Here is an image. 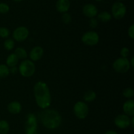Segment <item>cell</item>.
Segmentation results:
<instances>
[{
  "mask_svg": "<svg viewBox=\"0 0 134 134\" xmlns=\"http://www.w3.org/2000/svg\"><path fill=\"white\" fill-rule=\"evenodd\" d=\"M34 94L35 102L39 107L42 109H48L51 106V92L47 83L43 81H38L34 86Z\"/></svg>",
  "mask_w": 134,
  "mask_h": 134,
  "instance_id": "cell-1",
  "label": "cell"
},
{
  "mask_svg": "<svg viewBox=\"0 0 134 134\" xmlns=\"http://www.w3.org/2000/svg\"><path fill=\"white\" fill-rule=\"evenodd\" d=\"M39 118L41 124L48 130H55L62 124V118L58 111L46 109L39 113Z\"/></svg>",
  "mask_w": 134,
  "mask_h": 134,
  "instance_id": "cell-2",
  "label": "cell"
},
{
  "mask_svg": "<svg viewBox=\"0 0 134 134\" xmlns=\"http://www.w3.org/2000/svg\"><path fill=\"white\" fill-rule=\"evenodd\" d=\"M18 69L20 74L22 77L29 78L34 75L36 68L34 62L26 59L21 62Z\"/></svg>",
  "mask_w": 134,
  "mask_h": 134,
  "instance_id": "cell-3",
  "label": "cell"
},
{
  "mask_svg": "<svg viewBox=\"0 0 134 134\" xmlns=\"http://www.w3.org/2000/svg\"><path fill=\"white\" fill-rule=\"evenodd\" d=\"M89 108L88 105L85 102L79 101L75 103L73 106V113L77 119L83 120L87 117L88 115Z\"/></svg>",
  "mask_w": 134,
  "mask_h": 134,
  "instance_id": "cell-4",
  "label": "cell"
},
{
  "mask_svg": "<svg viewBox=\"0 0 134 134\" xmlns=\"http://www.w3.org/2000/svg\"><path fill=\"white\" fill-rule=\"evenodd\" d=\"M25 134H37V119L34 113L27 114L25 124Z\"/></svg>",
  "mask_w": 134,
  "mask_h": 134,
  "instance_id": "cell-5",
  "label": "cell"
},
{
  "mask_svg": "<svg viewBox=\"0 0 134 134\" xmlns=\"http://www.w3.org/2000/svg\"><path fill=\"white\" fill-rule=\"evenodd\" d=\"M127 9L126 5L120 1H116L111 7V15L116 20H121L125 16Z\"/></svg>",
  "mask_w": 134,
  "mask_h": 134,
  "instance_id": "cell-6",
  "label": "cell"
},
{
  "mask_svg": "<svg viewBox=\"0 0 134 134\" xmlns=\"http://www.w3.org/2000/svg\"><path fill=\"white\" fill-rule=\"evenodd\" d=\"M113 68L119 73H126L130 69L131 66L130 60L128 58H119L113 64Z\"/></svg>",
  "mask_w": 134,
  "mask_h": 134,
  "instance_id": "cell-7",
  "label": "cell"
},
{
  "mask_svg": "<svg viewBox=\"0 0 134 134\" xmlns=\"http://www.w3.org/2000/svg\"><path fill=\"white\" fill-rule=\"evenodd\" d=\"M81 41L86 46L89 47L95 46L99 43V34L94 31H87L82 35Z\"/></svg>",
  "mask_w": 134,
  "mask_h": 134,
  "instance_id": "cell-8",
  "label": "cell"
},
{
  "mask_svg": "<svg viewBox=\"0 0 134 134\" xmlns=\"http://www.w3.org/2000/svg\"><path fill=\"white\" fill-rule=\"evenodd\" d=\"M30 31L25 26H19L13 31V37L17 42H23L28 37Z\"/></svg>",
  "mask_w": 134,
  "mask_h": 134,
  "instance_id": "cell-9",
  "label": "cell"
},
{
  "mask_svg": "<svg viewBox=\"0 0 134 134\" xmlns=\"http://www.w3.org/2000/svg\"><path fill=\"white\" fill-rule=\"evenodd\" d=\"M114 123L117 128L126 129L131 126V119L125 114H120L115 118Z\"/></svg>",
  "mask_w": 134,
  "mask_h": 134,
  "instance_id": "cell-10",
  "label": "cell"
},
{
  "mask_svg": "<svg viewBox=\"0 0 134 134\" xmlns=\"http://www.w3.org/2000/svg\"><path fill=\"white\" fill-rule=\"evenodd\" d=\"M82 13L89 18H95L98 14V7L94 4L87 3L82 7Z\"/></svg>",
  "mask_w": 134,
  "mask_h": 134,
  "instance_id": "cell-11",
  "label": "cell"
},
{
  "mask_svg": "<svg viewBox=\"0 0 134 134\" xmlns=\"http://www.w3.org/2000/svg\"><path fill=\"white\" fill-rule=\"evenodd\" d=\"M43 55H44V50L40 46L34 47V48H31L29 54L30 60L32 62L39 61L43 58Z\"/></svg>",
  "mask_w": 134,
  "mask_h": 134,
  "instance_id": "cell-12",
  "label": "cell"
},
{
  "mask_svg": "<svg viewBox=\"0 0 134 134\" xmlns=\"http://www.w3.org/2000/svg\"><path fill=\"white\" fill-rule=\"evenodd\" d=\"M70 7V0H58L56 3V10L60 13H68Z\"/></svg>",
  "mask_w": 134,
  "mask_h": 134,
  "instance_id": "cell-13",
  "label": "cell"
},
{
  "mask_svg": "<svg viewBox=\"0 0 134 134\" xmlns=\"http://www.w3.org/2000/svg\"><path fill=\"white\" fill-rule=\"evenodd\" d=\"M122 109L126 115L130 117L134 116V101L133 99H128L124 102Z\"/></svg>",
  "mask_w": 134,
  "mask_h": 134,
  "instance_id": "cell-14",
  "label": "cell"
},
{
  "mask_svg": "<svg viewBox=\"0 0 134 134\" xmlns=\"http://www.w3.org/2000/svg\"><path fill=\"white\" fill-rule=\"evenodd\" d=\"M22 109V106L21 103L16 101L10 102L7 105L8 111L13 115H17V114L20 113Z\"/></svg>",
  "mask_w": 134,
  "mask_h": 134,
  "instance_id": "cell-15",
  "label": "cell"
},
{
  "mask_svg": "<svg viewBox=\"0 0 134 134\" xmlns=\"http://www.w3.org/2000/svg\"><path fill=\"white\" fill-rule=\"evenodd\" d=\"M18 58L14 53L10 54L6 59V65L9 68L16 66L18 63Z\"/></svg>",
  "mask_w": 134,
  "mask_h": 134,
  "instance_id": "cell-16",
  "label": "cell"
},
{
  "mask_svg": "<svg viewBox=\"0 0 134 134\" xmlns=\"http://www.w3.org/2000/svg\"><path fill=\"white\" fill-rule=\"evenodd\" d=\"M98 20L100 22H103V23H106V22H109V21L111 20L112 19V15L108 11H102L101 13L98 14Z\"/></svg>",
  "mask_w": 134,
  "mask_h": 134,
  "instance_id": "cell-17",
  "label": "cell"
},
{
  "mask_svg": "<svg viewBox=\"0 0 134 134\" xmlns=\"http://www.w3.org/2000/svg\"><path fill=\"white\" fill-rule=\"evenodd\" d=\"M14 54L16 56L18 60H26L27 58V51L22 47H18L16 48Z\"/></svg>",
  "mask_w": 134,
  "mask_h": 134,
  "instance_id": "cell-18",
  "label": "cell"
},
{
  "mask_svg": "<svg viewBox=\"0 0 134 134\" xmlns=\"http://www.w3.org/2000/svg\"><path fill=\"white\" fill-rule=\"evenodd\" d=\"M96 93L93 90H88L84 94V100L86 102H94L96 99Z\"/></svg>",
  "mask_w": 134,
  "mask_h": 134,
  "instance_id": "cell-19",
  "label": "cell"
},
{
  "mask_svg": "<svg viewBox=\"0 0 134 134\" xmlns=\"http://www.w3.org/2000/svg\"><path fill=\"white\" fill-rule=\"evenodd\" d=\"M10 130L9 124L7 120H0V134H8Z\"/></svg>",
  "mask_w": 134,
  "mask_h": 134,
  "instance_id": "cell-20",
  "label": "cell"
},
{
  "mask_svg": "<svg viewBox=\"0 0 134 134\" xmlns=\"http://www.w3.org/2000/svg\"><path fill=\"white\" fill-rule=\"evenodd\" d=\"M10 74L9 68L5 64H0V79H5Z\"/></svg>",
  "mask_w": 134,
  "mask_h": 134,
  "instance_id": "cell-21",
  "label": "cell"
},
{
  "mask_svg": "<svg viewBox=\"0 0 134 134\" xmlns=\"http://www.w3.org/2000/svg\"><path fill=\"white\" fill-rule=\"evenodd\" d=\"M14 41L13 39L7 38L5 40L3 43V47L6 51H10L14 48Z\"/></svg>",
  "mask_w": 134,
  "mask_h": 134,
  "instance_id": "cell-22",
  "label": "cell"
},
{
  "mask_svg": "<svg viewBox=\"0 0 134 134\" xmlns=\"http://www.w3.org/2000/svg\"><path fill=\"white\" fill-rule=\"evenodd\" d=\"M122 95L123 96L125 97L126 98H128V99L132 98L134 96L133 90L130 87L126 88H125L123 90Z\"/></svg>",
  "mask_w": 134,
  "mask_h": 134,
  "instance_id": "cell-23",
  "label": "cell"
},
{
  "mask_svg": "<svg viewBox=\"0 0 134 134\" xmlns=\"http://www.w3.org/2000/svg\"><path fill=\"white\" fill-rule=\"evenodd\" d=\"M10 35V30L6 27H0V37L7 39Z\"/></svg>",
  "mask_w": 134,
  "mask_h": 134,
  "instance_id": "cell-24",
  "label": "cell"
},
{
  "mask_svg": "<svg viewBox=\"0 0 134 134\" xmlns=\"http://www.w3.org/2000/svg\"><path fill=\"white\" fill-rule=\"evenodd\" d=\"M62 22L65 24H70L71 22L72 17L69 13H63V15L62 16Z\"/></svg>",
  "mask_w": 134,
  "mask_h": 134,
  "instance_id": "cell-25",
  "label": "cell"
},
{
  "mask_svg": "<svg viewBox=\"0 0 134 134\" xmlns=\"http://www.w3.org/2000/svg\"><path fill=\"white\" fill-rule=\"evenodd\" d=\"M10 10V7L8 4L5 3H0V14H6Z\"/></svg>",
  "mask_w": 134,
  "mask_h": 134,
  "instance_id": "cell-26",
  "label": "cell"
},
{
  "mask_svg": "<svg viewBox=\"0 0 134 134\" xmlns=\"http://www.w3.org/2000/svg\"><path fill=\"white\" fill-rule=\"evenodd\" d=\"M130 55V50L127 47H122L120 50V56L122 58H128Z\"/></svg>",
  "mask_w": 134,
  "mask_h": 134,
  "instance_id": "cell-27",
  "label": "cell"
},
{
  "mask_svg": "<svg viewBox=\"0 0 134 134\" xmlns=\"http://www.w3.org/2000/svg\"><path fill=\"white\" fill-rule=\"evenodd\" d=\"M89 25H90V27H92V28H96L98 25V19H96V18H90V20H89Z\"/></svg>",
  "mask_w": 134,
  "mask_h": 134,
  "instance_id": "cell-28",
  "label": "cell"
},
{
  "mask_svg": "<svg viewBox=\"0 0 134 134\" xmlns=\"http://www.w3.org/2000/svg\"><path fill=\"white\" fill-rule=\"evenodd\" d=\"M128 35L132 39H134V24H132L128 30Z\"/></svg>",
  "mask_w": 134,
  "mask_h": 134,
  "instance_id": "cell-29",
  "label": "cell"
},
{
  "mask_svg": "<svg viewBox=\"0 0 134 134\" xmlns=\"http://www.w3.org/2000/svg\"><path fill=\"white\" fill-rule=\"evenodd\" d=\"M9 71H10V73H12V74H16L18 71V69L16 66L13 67V68H9Z\"/></svg>",
  "mask_w": 134,
  "mask_h": 134,
  "instance_id": "cell-30",
  "label": "cell"
},
{
  "mask_svg": "<svg viewBox=\"0 0 134 134\" xmlns=\"http://www.w3.org/2000/svg\"><path fill=\"white\" fill-rule=\"evenodd\" d=\"M105 134H119V133L114 130H108L105 133Z\"/></svg>",
  "mask_w": 134,
  "mask_h": 134,
  "instance_id": "cell-31",
  "label": "cell"
},
{
  "mask_svg": "<svg viewBox=\"0 0 134 134\" xmlns=\"http://www.w3.org/2000/svg\"><path fill=\"white\" fill-rule=\"evenodd\" d=\"M130 64L131 68H133L134 67V58L132 57L131 58V60L130 61Z\"/></svg>",
  "mask_w": 134,
  "mask_h": 134,
  "instance_id": "cell-32",
  "label": "cell"
},
{
  "mask_svg": "<svg viewBox=\"0 0 134 134\" xmlns=\"http://www.w3.org/2000/svg\"><path fill=\"white\" fill-rule=\"evenodd\" d=\"M133 125H134V117H132V119H131V126H132V127H133Z\"/></svg>",
  "mask_w": 134,
  "mask_h": 134,
  "instance_id": "cell-33",
  "label": "cell"
},
{
  "mask_svg": "<svg viewBox=\"0 0 134 134\" xmlns=\"http://www.w3.org/2000/svg\"><path fill=\"white\" fill-rule=\"evenodd\" d=\"M13 1H14V2H21V1H22L23 0H13Z\"/></svg>",
  "mask_w": 134,
  "mask_h": 134,
  "instance_id": "cell-34",
  "label": "cell"
},
{
  "mask_svg": "<svg viewBox=\"0 0 134 134\" xmlns=\"http://www.w3.org/2000/svg\"><path fill=\"white\" fill-rule=\"evenodd\" d=\"M94 1H103V0H94Z\"/></svg>",
  "mask_w": 134,
  "mask_h": 134,
  "instance_id": "cell-35",
  "label": "cell"
},
{
  "mask_svg": "<svg viewBox=\"0 0 134 134\" xmlns=\"http://www.w3.org/2000/svg\"><path fill=\"white\" fill-rule=\"evenodd\" d=\"M122 1H124V0H118V1H120V2H121Z\"/></svg>",
  "mask_w": 134,
  "mask_h": 134,
  "instance_id": "cell-36",
  "label": "cell"
}]
</instances>
